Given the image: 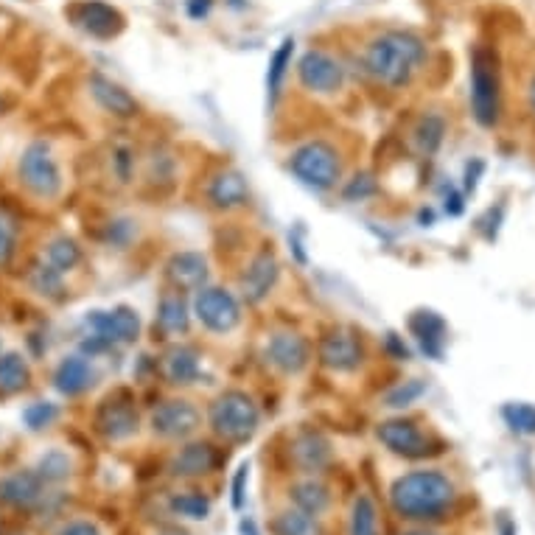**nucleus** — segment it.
<instances>
[{"label": "nucleus", "instance_id": "obj_1", "mask_svg": "<svg viewBox=\"0 0 535 535\" xmlns=\"http://www.w3.org/2000/svg\"><path fill=\"white\" fill-rule=\"evenodd\" d=\"M457 491L454 482L440 471H412L393 482L390 505L407 521H437L443 519L454 505Z\"/></svg>", "mask_w": 535, "mask_h": 535}, {"label": "nucleus", "instance_id": "obj_2", "mask_svg": "<svg viewBox=\"0 0 535 535\" xmlns=\"http://www.w3.org/2000/svg\"><path fill=\"white\" fill-rule=\"evenodd\" d=\"M426 59V45L409 31H384L365 51V71L384 87H404Z\"/></svg>", "mask_w": 535, "mask_h": 535}, {"label": "nucleus", "instance_id": "obj_3", "mask_svg": "<svg viewBox=\"0 0 535 535\" xmlns=\"http://www.w3.org/2000/svg\"><path fill=\"white\" fill-rule=\"evenodd\" d=\"M258 407L247 393L241 390H227L222 393L208 409V421H211L213 435L230 443H244L255 435L258 429Z\"/></svg>", "mask_w": 535, "mask_h": 535}, {"label": "nucleus", "instance_id": "obj_4", "mask_svg": "<svg viewBox=\"0 0 535 535\" xmlns=\"http://www.w3.org/2000/svg\"><path fill=\"white\" fill-rule=\"evenodd\" d=\"M499 65L496 54L477 48L471 57V110L479 127H496L499 121Z\"/></svg>", "mask_w": 535, "mask_h": 535}, {"label": "nucleus", "instance_id": "obj_5", "mask_svg": "<svg viewBox=\"0 0 535 535\" xmlns=\"http://www.w3.org/2000/svg\"><path fill=\"white\" fill-rule=\"evenodd\" d=\"M85 328L90 337L82 342L85 353H101L113 345H127L141 334V320L138 314L127 306H118L113 311H90L85 317Z\"/></svg>", "mask_w": 535, "mask_h": 535}, {"label": "nucleus", "instance_id": "obj_6", "mask_svg": "<svg viewBox=\"0 0 535 535\" xmlns=\"http://www.w3.org/2000/svg\"><path fill=\"white\" fill-rule=\"evenodd\" d=\"M289 169L303 185L314 191H331L342 177L337 149L325 141H311L289 157Z\"/></svg>", "mask_w": 535, "mask_h": 535}, {"label": "nucleus", "instance_id": "obj_7", "mask_svg": "<svg viewBox=\"0 0 535 535\" xmlns=\"http://www.w3.org/2000/svg\"><path fill=\"white\" fill-rule=\"evenodd\" d=\"M20 183L29 188L31 194L43 199H54L62 191V174L51 149L43 141H34L20 157Z\"/></svg>", "mask_w": 535, "mask_h": 535}, {"label": "nucleus", "instance_id": "obj_8", "mask_svg": "<svg viewBox=\"0 0 535 535\" xmlns=\"http://www.w3.org/2000/svg\"><path fill=\"white\" fill-rule=\"evenodd\" d=\"M376 437H379L381 443L393 451V454L407 457V460H421V457H429V454L443 451L440 443H432L429 437L423 435L421 426L415 421H409V418H393V421L379 423Z\"/></svg>", "mask_w": 535, "mask_h": 535}, {"label": "nucleus", "instance_id": "obj_9", "mask_svg": "<svg viewBox=\"0 0 535 535\" xmlns=\"http://www.w3.org/2000/svg\"><path fill=\"white\" fill-rule=\"evenodd\" d=\"M194 314H197L199 323L216 334H227L241 323L239 300L222 286H202L194 300Z\"/></svg>", "mask_w": 535, "mask_h": 535}, {"label": "nucleus", "instance_id": "obj_10", "mask_svg": "<svg viewBox=\"0 0 535 535\" xmlns=\"http://www.w3.org/2000/svg\"><path fill=\"white\" fill-rule=\"evenodd\" d=\"M297 76H300V85L306 90L323 93V96H331V93H337L345 85V68L334 57L323 54V51L303 54L300 65H297Z\"/></svg>", "mask_w": 535, "mask_h": 535}, {"label": "nucleus", "instance_id": "obj_11", "mask_svg": "<svg viewBox=\"0 0 535 535\" xmlns=\"http://www.w3.org/2000/svg\"><path fill=\"white\" fill-rule=\"evenodd\" d=\"M199 409L191 401L183 398H171L163 401L160 407L152 412V429L155 435L166 437V440H183L191 437L199 429Z\"/></svg>", "mask_w": 535, "mask_h": 535}, {"label": "nucleus", "instance_id": "obj_12", "mask_svg": "<svg viewBox=\"0 0 535 535\" xmlns=\"http://www.w3.org/2000/svg\"><path fill=\"white\" fill-rule=\"evenodd\" d=\"M71 17L79 29H85L87 34H93L99 40H110L124 29V15L104 0H85V3L73 6Z\"/></svg>", "mask_w": 535, "mask_h": 535}, {"label": "nucleus", "instance_id": "obj_13", "mask_svg": "<svg viewBox=\"0 0 535 535\" xmlns=\"http://www.w3.org/2000/svg\"><path fill=\"white\" fill-rule=\"evenodd\" d=\"M138 409L127 398H107L96 412V429L107 440H127L138 432Z\"/></svg>", "mask_w": 535, "mask_h": 535}, {"label": "nucleus", "instance_id": "obj_14", "mask_svg": "<svg viewBox=\"0 0 535 535\" xmlns=\"http://www.w3.org/2000/svg\"><path fill=\"white\" fill-rule=\"evenodd\" d=\"M267 362L286 376H295L309 365V342L295 331H278L269 339Z\"/></svg>", "mask_w": 535, "mask_h": 535}, {"label": "nucleus", "instance_id": "obj_15", "mask_svg": "<svg viewBox=\"0 0 535 535\" xmlns=\"http://www.w3.org/2000/svg\"><path fill=\"white\" fill-rule=\"evenodd\" d=\"M362 345L359 339L348 334V331H331L325 334L320 342V359L325 367L337 370V373H351L362 365Z\"/></svg>", "mask_w": 535, "mask_h": 535}, {"label": "nucleus", "instance_id": "obj_16", "mask_svg": "<svg viewBox=\"0 0 535 535\" xmlns=\"http://www.w3.org/2000/svg\"><path fill=\"white\" fill-rule=\"evenodd\" d=\"M275 281H278V261L269 250H264L255 255L247 272L241 275V297L247 303H261L272 292Z\"/></svg>", "mask_w": 535, "mask_h": 535}, {"label": "nucleus", "instance_id": "obj_17", "mask_svg": "<svg viewBox=\"0 0 535 535\" xmlns=\"http://www.w3.org/2000/svg\"><path fill=\"white\" fill-rule=\"evenodd\" d=\"M45 482L37 471H15L0 479V502L12 507H34L43 499Z\"/></svg>", "mask_w": 535, "mask_h": 535}, {"label": "nucleus", "instance_id": "obj_18", "mask_svg": "<svg viewBox=\"0 0 535 535\" xmlns=\"http://www.w3.org/2000/svg\"><path fill=\"white\" fill-rule=\"evenodd\" d=\"M409 331L412 337L421 342V348L426 356L440 359L443 356V345H446V320L437 311L421 309L409 317Z\"/></svg>", "mask_w": 535, "mask_h": 535}, {"label": "nucleus", "instance_id": "obj_19", "mask_svg": "<svg viewBox=\"0 0 535 535\" xmlns=\"http://www.w3.org/2000/svg\"><path fill=\"white\" fill-rule=\"evenodd\" d=\"M216 468V451L208 443H188L185 449L174 454V460L169 463L171 477L180 479H194L205 477Z\"/></svg>", "mask_w": 535, "mask_h": 535}, {"label": "nucleus", "instance_id": "obj_20", "mask_svg": "<svg viewBox=\"0 0 535 535\" xmlns=\"http://www.w3.org/2000/svg\"><path fill=\"white\" fill-rule=\"evenodd\" d=\"M90 93H93V99L99 101L107 113L118 115V118H132V115L138 113V101L132 99L124 87L110 82V79L101 76V73H93V76H90Z\"/></svg>", "mask_w": 535, "mask_h": 535}, {"label": "nucleus", "instance_id": "obj_21", "mask_svg": "<svg viewBox=\"0 0 535 535\" xmlns=\"http://www.w3.org/2000/svg\"><path fill=\"white\" fill-rule=\"evenodd\" d=\"M93 381H96V373H93V367H90L85 356L62 359V365L54 373V387L62 395H82L93 387Z\"/></svg>", "mask_w": 535, "mask_h": 535}, {"label": "nucleus", "instance_id": "obj_22", "mask_svg": "<svg viewBox=\"0 0 535 535\" xmlns=\"http://www.w3.org/2000/svg\"><path fill=\"white\" fill-rule=\"evenodd\" d=\"M292 457H295L297 468H303L306 474H317L325 465L331 463V446L323 435L317 432H303L292 443Z\"/></svg>", "mask_w": 535, "mask_h": 535}, {"label": "nucleus", "instance_id": "obj_23", "mask_svg": "<svg viewBox=\"0 0 535 535\" xmlns=\"http://www.w3.org/2000/svg\"><path fill=\"white\" fill-rule=\"evenodd\" d=\"M208 199L222 211H233V208H241L250 199V188H247L239 171H222L219 177H213L211 188H208Z\"/></svg>", "mask_w": 535, "mask_h": 535}, {"label": "nucleus", "instance_id": "obj_24", "mask_svg": "<svg viewBox=\"0 0 535 535\" xmlns=\"http://www.w3.org/2000/svg\"><path fill=\"white\" fill-rule=\"evenodd\" d=\"M169 278L180 289H202L208 281V261L199 253H180L169 261Z\"/></svg>", "mask_w": 535, "mask_h": 535}, {"label": "nucleus", "instance_id": "obj_25", "mask_svg": "<svg viewBox=\"0 0 535 535\" xmlns=\"http://www.w3.org/2000/svg\"><path fill=\"white\" fill-rule=\"evenodd\" d=\"M163 373L171 384H191L199 376V353L188 345H174L163 356Z\"/></svg>", "mask_w": 535, "mask_h": 535}, {"label": "nucleus", "instance_id": "obj_26", "mask_svg": "<svg viewBox=\"0 0 535 535\" xmlns=\"http://www.w3.org/2000/svg\"><path fill=\"white\" fill-rule=\"evenodd\" d=\"M289 496H292L297 510H303V513H309V516H323L325 510L331 507V493H328V488H325L323 482H317V479L295 482Z\"/></svg>", "mask_w": 535, "mask_h": 535}, {"label": "nucleus", "instance_id": "obj_27", "mask_svg": "<svg viewBox=\"0 0 535 535\" xmlns=\"http://www.w3.org/2000/svg\"><path fill=\"white\" fill-rule=\"evenodd\" d=\"M443 135H446V121L440 115H423L421 121L412 129V141H415V149L421 152L423 157H432L440 149L443 143Z\"/></svg>", "mask_w": 535, "mask_h": 535}, {"label": "nucleus", "instance_id": "obj_28", "mask_svg": "<svg viewBox=\"0 0 535 535\" xmlns=\"http://www.w3.org/2000/svg\"><path fill=\"white\" fill-rule=\"evenodd\" d=\"M29 365L20 353H3L0 356V390L3 393H20L29 387Z\"/></svg>", "mask_w": 535, "mask_h": 535}, {"label": "nucleus", "instance_id": "obj_29", "mask_svg": "<svg viewBox=\"0 0 535 535\" xmlns=\"http://www.w3.org/2000/svg\"><path fill=\"white\" fill-rule=\"evenodd\" d=\"M79 258H82V253H79L76 241L68 239V236H59V239H54L45 247L43 264H48L54 272H59L65 278V272H71L79 264Z\"/></svg>", "mask_w": 535, "mask_h": 535}, {"label": "nucleus", "instance_id": "obj_30", "mask_svg": "<svg viewBox=\"0 0 535 535\" xmlns=\"http://www.w3.org/2000/svg\"><path fill=\"white\" fill-rule=\"evenodd\" d=\"M157 323L166 334H185L188 331V306L180 295H166L157 309Z\"/></svg>", "mask_w": 535, "mask_h": 535}, {"label": "nucleus", "instance_id": "obj_31", "mask_svg": "<svg viewBox=\"0 0 535 535\" xmlns=\"http://www.w3.org/2000/svg\"><path fill=\"white\" fill-rule=\"evenodd\" d=\"M292 54H295V40H292V37H286V40L278 45V51L272 54V59H269V71H267L269 101H275L278 96H281L283 76H286L289 65H292Z\"/></svg>", "mask_w": 535, "mask_h": 535}, {"label": "nucleus", "instance_id": "obj_32", "mask_svg": "<svg viewBox=\"0 0 535 535\" xmlns=\"http://www.w3.org/2000/svg\"><path fill=\"white\" fill-rule=\"evenodd\" d=\"M275 535H323L317 516H309L303 510H283L281 516L272 524Z\"/></svg>", "mask_w": 535, "mask_h": 535}, {"label": "nucleus", "instance_id": "obj_33", "mask_svg": "<svg viewBox=\"0 0 535 535\" xmlns=\"http://www.w3.org/2000/svg\"><path fill=\"white\" fill-rule=\"evenodd\" d=\"M37 477L43 479L45 485L48 482H65V479L71 477V471H73V460L68 457V451H62V449H51V451H45L43 457L37 460Z\"/></svg>", "mask_w": 535, "mask_h": 535}, {"label": "nucleus", "instance_id": "obj_34", "mask_svg": "<svg viewBox=\"0 0 535 535\" xmlns=\"http://www.w3.org/2000/svg\"><path fill=\"white\" fill-rule=\"evenodd\" d=\"M351 535H379V510L367 493L356 496V502H353Z\"/></svg>", "mask_w": 535, "mask_h": 535}, {"label": "nucleus", "instance_id": "obj_35", "mask_svg": "<svg viewBox=\"0 0 535 535\" xmlns=\"http://www.w3.org/2000/svg\"><path fill=\"white\" fill-rule=\"evenodd\" d=\"M171 510H174L177 516H183V519L202 521L211 516V499L202 496L199 491L177 493V496H171Z\"/></svg>", "mask_w": 535, "mask_h": 535}, {"label": "nucleus", "instance_id": "obj_36", "mask_svg": "<svg viewBox=\"0 0 535 535\" xmlns=\"http://www.w3.org/2000/svg\"><path fill=\"white\" fill-rule=\"evenodd\" d=\"M502 418L516 435H535V407L533 404H505Z\"/></svg>", "mask_w": 535, "mask_h": 535}, {"label": "nucleus", "instance_id": "obj_37", "mask_svg": "<svg viewBox=\"0 0 535 535\" xmlns=\"http://www.w3.org/2000/svg\"><path fill=\"white\" fill-rule=\"evenodd\" d=\"M59 409L54 404H48V401H37V404H29V407L23 409V423L29 426L31 432H43L45 426H51V423L57 421Z\"/></svg>", "mask_w": 535, "mask_h": 535}, {"label": "nucleus", "instance_id": "obj_38", "mask_svg": "<svg viewBox=\"0 0 535 535\" xmlns=\"http://www.w3.org/2000/svg\"><path fill=\"white\" fill-rule=\"evenodd\" d=\"M31 286L40 295H59L62 292V275L40 261V264H34V269H31Z\"/></svg>", "mask_w": 535, "mask_h": 535}, {"label": "nucleus", "instance_id": "obj_39", "mask_svg": "<svg viewBox=\"0 0 535 535\" xmlns=\"http://www.w3.org/2000/svg\"><path fill=\"white\" fill-rule=\"evenodd\" d=\"M426 393V384L418 379H412V381H404L401 387H395L393 393L387 395V407L390 409H407L412 407L421 395Z\"/></svg>", "mask_w": 535, "mask_h": 535}, {"label": "nucleus", "instance_id": "obj_40", "mask_svg": "<svg viewBox=\"0 0 535 535\" xmlns=\"http://www.w3.org/2000/svg\"><path fill=\"white\" fill-rule=\"evenodd\" d=\"M17 222L6 211H0V267H6L15 255Z\"/></svg>", "mask_w": 535, "mask_h": 535}, {"label": "nucleus", "instance_id": "obj_41", "mask_svg": "<svg viewBox=\"0 0 535 535\" xmlns=\"http://www.w3.org/2000/svg\"><path fill=\"white\" fill-rule=\"evenodd\" d=\"M247 477H250V465L241 463L239 471H236V477H233V499H230V505L233 510H241L244 507V496H247Z\"/></svg>", "mask_w": 535, "mask_h": 535}, {"label": "nucleus", "instance_id": "obj_42", "mask_svg": "<svg viewBox=\"0 0 535 535\" xmlns=\"http://www.w3.org/2000/svg\"><path fill=\"white\" fill-rule=\"evenodd\" d=\"M57 535H101V533L93 521H71V524H65Z\"/></svg>", "mask_w": 535, "mask_h": 535}, {"label": "nucleus", "instance_id": "obj_43", "mask_svg": "<svg viewBox=\"0 0 535 535\" xmlns=\"http://www.w3.org/2000/svg\"><path fill=\"white\" fill-rule=\"evenodd\" d=\"M367 194H373V180L370 177H356L351 183V188H345V199H362Z\"/></svg>", "mask_w": 535, "mask_h": 535}, {"label": "nucleus", "instance_id": "obj_44", "mask_svg": "<svg viewBox=\"0 0 535 535\" xmlns=\"http://www.w3.org/2000/svg\"><path fill=\"white\" fill-rule=\"evenodd\" d=\"M213 0H188V15L194 17V20H202V17L211 12Z\"/></svg>", "mask_w": 535, "mask_h": 535}, {"label": "nucleus", "instance_id": "obj_45", "mask_svg": "<svg viewBox=\"0 0 535 535\" xmlns=\"http://www.w3.org/2000/svg\"><path fill=\"white\" fill-rule=\"evenodd\" d=\"M446 211L451 216H460L463 213V197L457 194V191H449V197H446Z\"/></svg>", "mask_w": 535, "mask_h": 535}, {"label": "nucleus", "instance_id": "obj_46", "mask_svg": "<svg viewBox=\"0 0 535 535\" xmlns=\"http://www.w3.org/2000/svg\"><path fill=\"white\" fill-rule=\"evenodd\" d=\"M499 535H519V527H516V521L510 519L507 513H499Z\"/></svg>", "mask_w": 535, "mask_h": 535}, {"label": "nucleus", "instance_id": "obj_47", "mask_svg": "<svg viewBox=\"0 0 535 535\" xmlns=\"http://www.w3.org/2000/svg\"><path fill=\"white\" fill-rule=\"evenodd\" d=\"M387 348L395 353V359H407L409 356L407 345H401V339L395 337V334H390V337H387Z\"/></svg>", "mask_w": 535, "mask_h": 535}, {"label": "nucleus", "instance_id": "obj_48", "mask_svg": "<svg viewBox=\"0 0 535 535\" xmlns=\"http://www.w3.org/2000/svg\"><path fill=\"white\" fill-rule=\"evenodd\" d=\"M479 171H482V163H479V160H474V171H471V166L465 169V191H474V188H477Z\"/></svg>", "mask_w": 535, "mask_h": 535}, {"label": "nucleus", "instance_id": "obj_49", "mask_svg": "<svg viewBox=\"0 0 535 535\" xmlns=\"http://www.w3.org/2000/svg\"><path fill=\"white\" fill-rule=\"evenodd\" d=\"M239 533L241 535H261V530H258V524H255V519H241Z\"/></svg>", "mask_w": 535, "mask_h": 535}, {"label": "nucleus", "instance_id": "obj_50", "mask_svg": "<svg viewBox=\"0 0 535 535\" xmlns=\"http://www.w3.org/2000/svg\"><path fill=\"white\" fill-rule=\"evenodd\" d=\"M157 535H191V533L183 530V527H177V524H163V527L157 530Z\"/></svg>", "mask_w": 535, "mask_h": 535}, {"label": "nucleus", "instance_id": "obj_51", "mask_svg": "<svg viewBox=\"0 0 535 535\" xmlns=\"http://www.w3.org/2000/svg\"><path fill=\"white\" fill-rule=\"evenodd\" d=\"M530 110H533V113H535V79H533V82H530Z\"/></svg>", "mask_w": 535, "mask_h": 535}, {"label": "nucleus", "instance_id": "obj_52", "mask_svg": "<svg viewBox=\"0 0 535 535\" xmlns=\"http://www.w3.org/2000/svg\"><path fill=\"white\" fill-rule=\"evenodd\" d=\"M401 535H435V533H426V530H409V533H401Z\"/></svg>", "mask_w": 535, "mask_h": 535}]
</instances>
